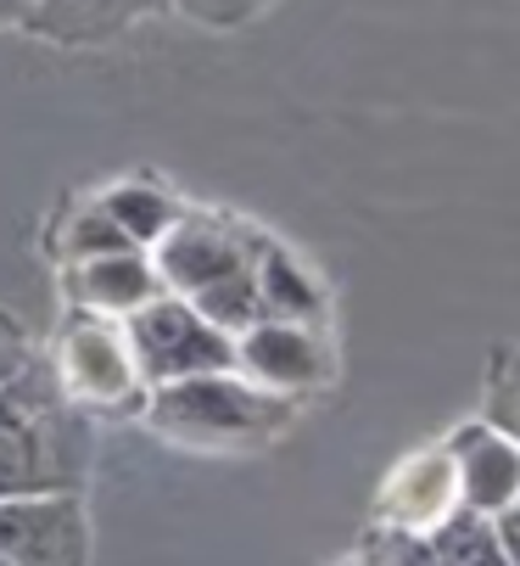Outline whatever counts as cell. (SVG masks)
<instances>
[{"label": "cell", "mask_w": 520, "mask_h": 566, "mask_svg": "<svg viewBox=\"0 0 520 566\" xmlns=\"http://www.w3.org/2000/svg\"><path fill=\"white\" fill-rule=\"evenodd\" d=\"M162 292L157 264L140 248H118V253H96V259H73L67 270V297L73 308H91V314H135L140 303H151Z\"/></svg>", "instance_id": "cell-10"}, {"label": "cell", "mask_w": 520, "mask_h": 566, "mask_svg": "<svg viewBox=\"0 0 520 566\" xmlns=\"http://www.w3.org/2000/svg\"><path fill=\"white\" fill-rule=\"evenodd\" d=\"M459 465L448 443H431L403 454L381 494H375V527H397V533H437L454 511H459Z\"/></svg>", "instance_id": "cell-8"}, {"label": "cell", "mask_w": 520, "mask_h": 566, "mask_svg": "<svg viewBox=\"0 0 520 566\" xmlns=\"http://www.w3.org/2000/svg\"><path fill=\"white\" fill-rule=\"evenodd\" d=\"M492 533H498L503 560H509V566H520V500H514V505H503V511L492 516Z\"/></svg>", "instance_id": "cell-16"}, {"label": "cell", "mask_w": 520, "mask_h": 566, "mask_svg": "<svg viewBox=\"0 0 520 566\" xmlns=\"http://www.w3.org/2000/svg\"><path fill=\"white\" fill-rule=\"evenodd\" d=\"M0 555L12 566H91V516L78 489L0 500Z\"/></svg>", "instance_id": "cell-7"}, {"label": "cell", "mask_w": 520, "mask_h": 566, "mask_svg": "<svg viewBox=\"0 0 520 566\" xmlns=\"http://www.w3.org/2000/svg\"><path fill=\"white\" fill-rule=\"evenodd\" d=\"M443 443L454 449V465H459V500H465V511L498 516L503 505L520 500V438L514 432L492 427L487 416H470Z\"/></svg>", "instance_id": "cell-9"}, {"label": "cell", "mask_w": 520, "mask_h": 566, "mask_svg": "<svg viewBox=\"0 0 520 566\" xmlns=\"http://www.w3.org/2000/svg\"><path fill=\"white\" fill-rule=\"evenodd\" d=\"M481 416L503 432L520 438V337L498 343L487 359V387H481Z\"/></svg>", "instance_id": "cell-13"}, {"label": "cell", "mask_w": 520, "mask_h": 566, "mask_svg": "<svg viewBox=\"0 0 520 566\" xmlns=\"http://www.w3.org/2000/svg\"><path fill=\"white\" fill-rule=\"evenodd\" d=\"M124 337H129V354L146 387L208 376V370H235V337L213 326L180 292H157L135 314H124Z\"/></svg>", "instance_id": "cell-3"}, {"label": "cell", "mask_w": 520, "mask_h": 566, "mask_svg": "<svg viewBox=\"0 0 520 566\" xmlns=\"http://www.w3.org/2000/svg\"><path fill=\"white\" fill-rule=\"evenodd\" d=\"M364 560L370 566H443L431 533H397V527H370Z\"/></svg>", "instance_id": "cell-15"}, {"label": "cell", "mask_w": 520, "mask_h": 566, "mask_svg": "<svg viewBox=\"0 0 520 566\" xmlns=\"http://www.w3.org/2000/svg\"><path fill=\"white\" fill-rule=\"evenodd\" d=\"M107 213L118 219V230L135 241V248H151V241L173 224V208H168L162 197H151V191H118V197L107 202Z\"/></svg>", "instance_id": "cell-14"}, {"label": "cell", "mask_w": 520, "mask_h": 566, "mask_svg": "<svg viewBox=\"0 0 520 566\" xmlns=\"http://www.w3.org/2000/svg\"><path fill=\"white\" fill-rule=\"evenodd\" d=\"M140 416L151 421V432H162L180 449L235 454V449H264L286 438L297 421V398L257 387L241 370H208V376L151 387Z\"/></svg>", "instance_id": "cell-1"}, {"label": "cell", "mask_w": 520, "mask_h": 566, "mask_svg": "<svg viewBox=\"0 0 520 566\" xmlns=\"http://www.w3.org/2000/svg\"><path fill=\"white\" fill-rule=\"evenodd\" d=\"M0 566H12V560H7V555H0Z\"/></svg>", "instance_id": "cell-18"}, {"label": "cell", "mask_w": 520, "mask_h": 566, "mask_svg": "<svg viewBox=\"0 0 520 566\" xmlns=\"http://www.w3.org/2000/svg\"><path fill=\"white\" fill-rule=\"evenodd\" d=\"M431 544H437L443 566H509L503 549H498V533H492V516H476V511H454L437 533H431Z\"/></svg>", "instance_id": "cell-12"}, {"label": "cell", "mask_w": 520, "mask_h": 566, "mask_svg": "<svg viewBox=\"0 0 520 566\" xmlns=\"http://www.w3.org/2000/svg\"><path fill=\"white\" fill-rule=\"evenodd\" d=\"M341 566H370V560H364V555H353V560H341Z\"/></svg>", "instance_id": "cell-17"}, {"label": "cell", "mask_w": 520, "mask_h": 566, "mask_svg": "<svg viewBox=\"0 0 520 566\" xmlns=\"http://www.w3.org/2000/svg\"><path fill=\"white\" fill-rule=\"evenodd\" d=\"M235 370L280 398H308L325 392L341 376V354L330 343V326L308 319H252L235 332Z\"/></svg>", "instance_id": "cell-6"}, {"label": "cell", "mask_w": 520, "mask_h": 566, "mask_svg": "<svg viewBox=\"0 0 520 566\" xmlns=\"http://www.w3.org/2000/svg\"><path fill=\"white\" fill-rule=\"evenodd\" d=\"M56 387L84 403V410H146V381L135 370L129 337H124V319L113 314H91V308H73L67 326L56 332Z\"/></svg>", "instance_id": "cell-4"}, {"label": "cell", "mask_w": 520, "mask_h": 566, "mask_svg": "<svg viewBox=\"0 0 520 566\" xmlns=\"http://www.w3.org/2000/svg\"><path fill=\"white\" fill-rule=\"evenodd\" d=\"M257 303H264V319L330 326V292L319 286L314 270H303L286 248H275V241H264V253H257Z\"/></svg>", "instance_id": "cell-11"}, {"label": "cell", "mask_w": 520, "mask_h": 566, "mask_svg": "<svg viewBox=\"0 0 520 566\" xmlns=\"http://www.w3.org/2000/svg\"><path fill=\"white\" fill-rule=\"evenodd\" d=\"M257 253H264L257 235H241L213 219H173L151 241V264H157L162 292H180L185 303H197L230 337L246 332L252 319H264V303H257Z\"/></svg>", "instance_id": "cell-2"}, {"label": "cell", "mask_w": 520, "mask_h": 566, "mask_svg": "<svg viewBox=\"0 0 520 566\" xmlns=\"http://www.w3.org/2000/svg\"><path fill=\"white\" fill-rule=\"evenodd\" d=\"M0 7H7V0H0ZM12 7H18V0H12Z\"/></svg>", "instance_id": "cell-19"}, {"label": "cell", "mask_w": 520, "mask_h": 566, "mask_svg": "<svg viewBox=\"0 0 520 566\" xmlns=\"http://www.w3.org/2000/svg\"><path fill=\"white\" fill-rule=\"evenodd\" d=\"M45 489H78L67 421L34 381H12L0 387V500Z\"/></svg>", "instance_id": "cell-5"}]
</instances>
